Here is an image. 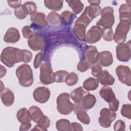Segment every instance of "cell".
Masks as SVG:
<instances>
[{
	"instance_id": "6da1fadb",
	"label": "cell",
	"mask_w": 131,
	"mask_h": 131,
	"mask_svg": "<svg viewBox=\"0 0 131 131\" xmlns=\"http://www.w3.org/2000/svg\"><path fill=\"white\" fill-rule=\"evenodd\" d=\"M24 54L23 50L9 47L5 48L1 55V60L7 67L11 68L15 63L23 62Z\"/></svg>"
},
{
	"instance_id": "7a4b0ae2",
	"label": "cell",
	"mask_w": 131,
	"mask_h": 131,
	"mask_svg": "<svg viewBox=\"0 0 131 131\" xmlns=\"http://www.w3.org/2000/svg\"><path fill=\"white\" fill-rule=\"evenodd\" d=\"M15 72L19 83L22 86L29 87L33 84V75L30 66L23 64L16 69Z\"/></svg>"
},
{
	"instance_id": "3957f363",
	"label": "cell",
	"mask_w": 131,
	"mask_h": 131,
	"mask_svg": "<svg viewBox=\"0 0 131 131\" xmlns=\"http://www.w3.org/2000/svg\"><path fill=\"white\" fill-rule=\"evenodd\" d=\"M70 95L67 93H61L57 98V109L60 114L69 115L74 110V104L70 101Z\"/></svg>"
},
{
	"instance_id": "277c9868",
	"label": "cell",
	"mask_w": 131,
	"mask_h": 131,
	"mask_svg": "<svg viewBox=\"0 0 131 131\" xmlns=\"http://www.w3.org/2000/svg\"><path fill=\"white\" fill-rule=\"evenodd\" d=\"M130 21L120 20L118 24L115 33L114 35V39L118 44L124 43L126 39L127 34L129 30Z\"/></svg>"
},
{
	"instance_id": "5b68a950",
	"label": "cell",
	"mask_w": 131,
	"mask_h": 131,
	"mask_svg": "<svg viewBox=\"0 0 131 131\" xmlns=\"http://www.w3.org/2000/svg\"><path fill=\"white\" fill-rule=\"evenodd\" d=\"M114 9L111 7H105L101 12V18L96 25L98 26L103 27V29L112 28L114 22L115 17L114 16Z\"/></svg>"
},
{
	"instance_id": "8992f818",
	"label": "cell",
	"mask_w": 131,
	"mask_h": 131,
	"mask_svg": "<svg viewBox=\"0 0 131 131\" xmlns=\"http://www.w3.org/2000/svg\"><path fill=\"white\" fill-rule=\"evenodd\" d=\"M39 78L41 82L45 85L55 82V73L49 64L42 63L40 64Z\"/></svg>"
},
{
	"instance_id": "52a82bcc",
	"label": "cell",
	"mask_w": 131,
	"mask_h": 131,
	"mask_svg": "<svg viewBox=\"0 0 131 131\" xmlns=\"http://www.w3.org/2000/svg\"><path fill=\"white\" fill-rule=\"evenodd\" d=\"M116 117V114L110 109L102 108L100 112V117L98 119L99 124L104 128L110 127L112 122Z\"/></svg>"
},
{
	"instance_id": "ba28073f",
	"label": "cell",
	"mask_w": 131,
	"mask_h": 131,
	"mask_svg": "<svg viewBox=\"0 0 131 131\" xmlns=\"http://www.w3.org/2000/svg\"><path fill=\"white\" fill-rule=\"evenodd\" d=\"M116 73L119 81L129 86L131 85V72L130 68L125 66L119 65L116 69Z\"/></svg>"
},
{
	"instance_id": "9c48e42d",
	"label": "cell",
	"mask_w": 131,
	"mask_h": 131,
	"mask_svg": "<svg viewBox=\"0 0 131 131\" xmlns=\"http://www.w3.org/2000/svg\"><path fill=\"white\" fill-rule=\"evenodd\" d=\"M117 59L122 62H127L130 57V40L126 43L119 44L116 47Z\"/></svg>"
},
{
	"instance_id": "30bf717a",
	"label": "cell",
	"mask_w": 131,
	"mask_h": 131,
	"mask_svg": "<svg viewBox=\"0 0 131 131\" xmlns=\"http://www.w3.org/2000/svg\"><path fill=\"white\" fill-rule=\"evenodd\" d=\"M103 30L98 26H93L85 35V41L88 43H94L99 41L102 36Z\"/></svg>"
},
{
	"instance_id": "8fae6325",
	"label": "cell",
	"mask_w": 131,
	"mask_h": 131,
	"mask_svg": "<svg viewBox=\"0 0 131 131\" xmlns=\"http://www.w3.org/2000/svg\"><path fill=\"white\" fill-rule=\"evenodd\" d=\"M49 89L45 86L38 87L35 89L33 96L34 100L40 103H44L48 101L50 97Z\"/></svg>"
},
{
	"instance_id": "7c38bea8",
	"label": "cell",
	"mask_w": 131,
	"mask_h": 131,
	"mask_svg": "<svg viewBox=\"0 0 131 131\" xmlns=\"http://www.w3.org/2000/svg\"><path fill=\"white\" fill-rule=\"evenodd\" d=\"M28 46L33 51L43 50L45 41L43 37L39 33H35L33 36L28 40Z\"/></svg>"
},
{
	"instance_id": "4fadbf2b",
	"label": "cell",
	"mask_w": 131,
	"mask_h": 131,
	"mask_svg": "<svg viewBox=\"0 0 131 131\" xmlns=\"http://www.w3.org/2000/svg\"><path fill=\"white\" fill-rule=\"evenodd\" d=\"M99 52L97 48L93 46H86L84 49V55L85 60L91 65L95 64L98 61Z\"/></svg>"
},
{
	"instance_id": "5bb4252c",
	"label": "cell",
	"mask_w": 131,
	"mask_h": 131,
	"mask_svg": "<svg viewBox=\"0 0 131 131\" xmlns=\"http://www.w3.org/2000/svg\"><path fill=\"white\" fill-rule=\"evenodd\" d=\"M86 110L81 105V103H76L74 104V111L76 114L78 119L84 124H89L90 123V118Z\"/></svg>"
},
{
	"instance_id": "9a60e30c",
	"label": "cell",
	"mask_w": 131,
	"mask_h": 131,
	"mask_svg": "<svg viewBox=\"0 0 131 131\" xmlns=\"http://www.w3.org/2000/svg\"><path fill=\"white\" fill-rule=\"evenodd\" d=\"M113 57L111 52L104 51L99 53L97 61L98 64L103 67H108L113 63Z\"/></svg>"
},
{
	"instance_id": "2e32d148",
	"label": "cell",
	"mask_w": 131,
	"mask_h": 131,
	"mask_svg": "<svg viewBox=\"0 0 131 131\" xmlns=\"http://www.w3.org/2000/svg\"><path fill=\"white\" fill-rule=\"evenodd\" d=\"M1 98L3 103L7 106H11L14 101V93L8 88H4L1 91Z\"/></svg>"
},
{
	"instance_id": "e0dca14e",
	"label": "cell",
	"mask_w": 131,
	"mask_h": 131,
	"mask_svg": "<svg viewBox=\"0 0 131 131\" xmlns=\"http://www.w3.org/2000/svg\"><path fill=\"white\" fill-rule=\"evenodd\" d=\"M20 39V35L18 30L15 28H10L6 32L4 37L6 42L15 43Z\"/></svg>"
},
{
	"instance_id": "ac0fdd59",
	"label": "cell",
	"mask_w": 131,
	"mask_h": 131,
	"mask_svg": "<svg viewBox=\"0 0 131 131\" xmlns=\"http://www.w3.org/2000/svg\"><path fill=\"white\" fill-rule=\"evenodd\" d=\"M100 96L108 103L114 101L116 99V96L111 87L104 86L101 88L99 91Z\"/></svg>"
},
{
	"instance_id": "d6986e66",
	"label": "cell",
	"mask_w": 131,
	"mask_h": 131,
	"mask_svg": "<svg viewBox=\"0 0 131 131\" xmlns=\"http://www.w3.org/2000/svg\"><path fill=\"white\" fill-rule=\"evenodd\" d=\"M99 82L103 86L113 85L115 82V78L106 70H103L97 77Z\"/></svg>"
},
{
	"instance_id": "ffe728a7",
	"label": "cell",
	"mask_w": 131,
	"mask_h": 131,
	"mask_svg": "<svg viewBox=\"0 0 131 131\" xmlns=\"http://www.w3.org/2000/svg\"><path fill=\"white\" fill-rule=\"evenodd\" d=\"M86 27V26L83 24L76 21L75 22V25L73 27V32L76 36L80 41H85Z\"/></svg>"
},
{
	"instance_id": "44dd1931",
	"label": "cell",
	"mask_w": 131,
	"mask_h": 131,
	"mask_svg": "<svg viewBox=\"0 0 131 131\" xmlns=\"http://www.w3.org/2000/svg\"><path fill=\"white\" fill-rule=\"evenodd\" d=\"M30 19L34 24L39 27L42 28L47 25L46 15L42 12H38L35 13L31 16Z\"/></svg>"
},
{
	"instance_id": "7402d4cb",
	"label": "cell",
	"mask_w": 131,
	"mask_h": 131,
	"mask_svg": "<svg viewBox=\"0 0 131 131\" xmlns=\"http://www.w3.org/2000/svg\"><path fill=\"white\" fill-rule=\"evenodd\" d=\"M120 20L130 21L131 6L127 4H122L119 9Z\"/></svg>"
},
{
	"instance_id": "603a6c76",
	"label": "cell",
	"mask_w": 131,
	"mask_h": 131,
	"mask_svg": "<svg viewBox=\"0 0 131 131\" xmlns=\"http://www.w3.org/2000/svg\"><path fill=\"white\" fill-rule=\"evenodd\" d=\"M88 93L85 91L83 87L80 86L72 91L70 94V97L72 100L76 103H81L83 97Z\"/></svg>"
},
{
	"instance_id": "cb8c5ba5",
	"label": "cell",
	"mask_w": 131,
	"mask_h": 131,
	"mask_svg": "<svg viewBox=\"0 0 131 131\" xmlns=\"http://www.w3.org/2000/svg\"><path fill=\"white\" fill-rule=\"evenodd\" d=\"M96 102V99L94 95L87 93L83 98L81 104L85 110L92 108Z\"/></svg>"
},
{
	"instance_id": "d4e9b609",
	"label": "cell",
	"mask_w": 131,
	"mask_h": 131,
	"mask_svg": "<svg viewBox=\"0 0 131 131\" xmlns=\"http://www.w3.org/2000/svg\"><path fill=\"white\" fill-rule=\"evenodd\" d=\"M28 111L31 120L35 123H37L39 120L44 115L41 110L36 106H31Z\"/></svg>"
},
{
	"instance_id": "484cf974",
	"label": "cell",
	"mask_w": 131,
	"mask_h": 131,
	"mask_svg": "<svg viewBox=\"0 0 131 131\" xmlns=\"http://www.w3.org/2000/svg\"><path fill=\"white\" fill-rule=\"evenodd\" d=\"M99 86L98 79L89 77L85 80L83 83V88L87 91H94L97 89Z\"/></svg>"
},
{
	"instance_id": "4316f807",
	"label": "cell",
	"mask_w": 131,
	"mask_h": 131,
	"mask_svg": "<svg viewBox=\"0 0 131 131\" xmlns=\"http://www.w3.org/2000/svg\"><path fill=\"white\" fill-rule=\"evenodd\" d=\"M37 124L34 126L32 129L33 130H47L48 128L50 126V120L48 117L43 115L37 122Z\"/></svg>"
},
{
	"instance_id": "83f0119b",
	"label": "cell",
	"mask_w": 131,
	"mask_h": 131,
	"mask_svg": "<svg viewBox=\"0 0 131 131\" xmlns=\"http://www.w3.org/2000/svg\"><path fill=\"white\" fill-rule=\"evenodd\" d=\"M63 1L59 0H46L44 1L45 6L48 9L55 10H60L63 6Z\"/></svg>"
},
{
	"instance_id": "f1b7e54d",
	"label": "cell",
	"mask_w": 131,
	"mask_h": 131,
	"mask_svg": "<svg viewBox=\"0 0 131 131\" xmlns=\"http://www.w3.org/2000/svg\"><path fill=\"white\" fill-rule=\"evenodd\" d=\"M17 118L19 122H31L32 120L29 113V111L26 108H22L18 110L16 114Z\"/></svg>"
},
{
	"instance_id": "f546056e",
	"label": "cell",
	"mask_w": 131,
	"mask_h": 131,
	"mask_svg": "<svg viewBox=\"0 0 131 131\" xmlns=\"http://www.w3.org/2000/svg\"><path fill=\"white\" fill-rule=\"evenodd\" d=\"M56 129L59 131L72 130L70 122L67 119H61L58 120L56 123Z\"/></svg>"
},
{
	"instance_id": "4dcf8cb0",
	"label": "cell",
	"mask_w": 131,
	"mask_h": 131,
	"mask_svg": "<svg viewBox=\"0 0 131 131\" xmlns=\"http://www.w3.org/2000/svg\"><path fill=\"white\" fill-rule=\"evenodd\" d=\"M67 2L75 14L80 13L84 8L83 4L80 1H69Z\"/></svg>"
},
{
	"instance_id": "1f68e13d",
	"label": "cell",
	"mask_w": 131,
	"mask_h": 131,
	"mask_svg": "<svg viewBox=\"0 0 131 131\" xmlns=\"http://www.w3.org/2000/svg\"><path fill=\"white\" fill-rule=\"evenodd\" d=\"M85 8L88 14L92 19L99 15L101 12V8L99 5H90L89 6H87Z\"/></svg>"
},
{
	"instance_id": "d6a6232c",
	"label": "cell",
	"mask_w": 131,
	"mask_h": 131,
	"mask_svg": "<svg viewBox=\"0 0 131 131\" xmlns=\"http://www.w3.org/2000/svg\"><path fill=\"white\" fill-rule=\"evenodd\" d=\"M24 11L27 15H32L34 14L36 12L37 6L35 3L33 2L29 1L24 3L21 5Z\"/></svg>"
},
{
	"instance_id": "836d02e7",
	"label": "cell",
	"mask_w": 131,
	"mask_h": 131,
	"mask_svg": "<svg viewBox=\"0 0 131 131\" xmlns=\"http://www.w3.org/2000/svg\"><path fill=\"white\" fill-rule=\"evenodd\" d=\"M47 21L51 26H57L60 23V15L55 12H50L47 16Z\"/></svg>"
},
{
	"instance_id": "e575fe53",
	"label": "cell",
	"mask_w": 131,
	"mask_h": 131,
	"mask_svg": "<svg viewBox=\"0 0 131 131\" xmlns=\"http://www.w3.org/2000/svg\"><path fill=\"white\" fill-rule=\"evenodd\" d=\"M74 16L73 13L69 11H64L60 15V23L64 25H69L72 21Z\"/></svg>"
},
{
	"instance_id": "d590c367",
	"label": "cell",
	"mask_w": 131,
	"mask_h": 131,
	"mask_svg": "<svg viewBox=\"0 0 131 131\" xmlns=\"http://www.w3.org/2000/svg\"><path fill=\"white\" fill-rule=\"evenodd\" d=\"M78 80L77 75L74 72L69 73L64 80L65 83L69 86H72L76 84Z\"/></svg>"
},
{
	"instance_id": "8d00e7d4",
	"label": "cell",
	"mask_w": 131,
	"mask_h": 131,
	"mask_svg": "<svg viewBox=\"0 0 131 131\" xmlns=\"http://www.w3.org/2000/svg\"><path fill=\"white\" fill-rule=\"evenodd\" d=\"M102 36L103 39L107 41H111L114 39V33L112 28H107L102 29Z\"/></svg>"
},
{
	"instance_id": "74e56055",
	"label": "cell",
	"mask_w": 131,
	"mask_h": 131,
	"mask_svg": "<svg viewBox=\"0 0 131 131\" xmlns=\"http://www.w3.org/2000/svg\"><path fill=\"white\" fill-rule=\"evenodd\" d=\"M69 73L67 71L60 70L55 72V82L57 83H61L64 81L65 79Z\"/></svg>"
},
{
	"instance_id": "f35d334b",
	"label": "cell",
	"mask_w": 131,
	"mask_h": 131,
	"mask_svg": "<svg viewBox=\"0 0 131 131\" xmlns=\"http://www.w3.org/2000/svg\"><path fill=\"white\" fill-rule=\"evenodd\" d=\"M121 114L122 116L131 119V105L130 104H124L121 109Z\"/></svg>"
},
{
	"instance_id": "ab89813d",
	"label": "cell",
	"mask_w": 131,
	"mask_h": 131,
	"mask_svg": "<svg viewBox=\"0 0 131 131\" xmlns=\"http://www.w3.org/2000/svg\"><path fill=\"white\" fill-rule=\"evenodd\" d=\"M90 66L89 63L86 60H82L79 62L77 64V68L78 70L81 72H85L88 70Z\"/></svg>"
},
{
	"instance_id": "60d3db41",
	"label": "cell",
	"mask_w": 131,
	"mask_h": 131,
	"mask_svg": "<svg viewBox=\"0 0 131 131\" xmlns=\"http://www.w3.org/2000/svg\"><path fill=\"white\" fill-rule=\"evenodd\" d=\"M14 14L17 18L20 19H24L27 16V14L24 11L22 6H21L19 8L15 9Z\"/></svg>"
},
{
	"instance_id": "b9f144b4",
	"label": "cell",
	"mask_w": 131,
	"mask_h": 131,
	"mask_svg": "<svg viewBox=\"0 0 131 131\" xmlns=\"http://www.w3.org/2000/svg\"><path fill=\"white\" fill-rule=\"evenodd\" d=\"M102 68L99 64H95L92 67V74L95 77H98L102 71Z\"/></svg>"
},
{
	"instance_id": "7bdbcfd3",
	"label": "cell",
	"mask_w": 131,
	"mask_h": 131,
	"mask_svg": "<svg viewBox=\"0 0 131 131\" xmlns=\"http://www.w3.org/2000/svg\"><path fill=\"white\" fill-rule=\"evenodd\" d=\"M22 32L23 36L26 38L30 39L33 36V32L28 26H26L23 28Z\"/></svg>"
},
{
	"instance_id": "ee69618b",
	"label": "cell",
	"mask_w": 131,
	"mask_h": 131,
	"mask_svg": "<svg viewBox=\"0 0 131 131\" xmlns=\"http://www.w3.org/2000/svg\"><path fill=\"white\" fill-rule=\"evenodd\" d=\"M43 54L42 52H39L35 57V59L34 60V68L37 69L40 66V64L43 60Z\"/></svg>"
},
{
	"instance_id": "f6af8a7d",
	"label": "cell",
	"mask_w": 131,
	"mask_h": 131,
	"mask_svg": "<svg viewBox=\"0 0 131 131\" xmlns=\"http://www.w3.org/2000/svg\"><path fill=\"white\" fill-rule=\"evenodd\" d=\"M125 128V124L123 121L119 120L117 121L114 125V129L115 130H124Z\"/></svg>"
},
{
	"instance_id": "bcb514c9",
	"label": "cell",
	"mask_w": 131,
	"mask_h": 131,
	"mask_svg": "<svg viewBox=\"0 0 131 131\" xmlns=\"http://www.w3.org/2000/svg\"><path fill=\"white\" fill-rule=\"evenodd\" d=\"M23 54H24V60L23 62L25 63H28L30 62L32 58V53L27 50L24 49L23 50Z\"/></svg>"
},
{
	"instance_id": "7dc6e473",
	"label": "cell",
	"mask_w": 131,
	"mask_h": 131,
	"mask_svg": "<svg viewBox=\"0 0 131 131\" xmlns=\"http://www.w3.org/2000/svg\"><path fill=\"white\" fill-rule=\"evenodd\" d=\"M119 105V101L118 99H116L114 101L110 103H108L109 108L114 112H116L118 110Z\"/></svg>"
},
{
	"instance_id": "c3c4849f",
	"label": "cell",
	"mask_w": 131,
	"mask_h": 131,
	"mask_svg": "<svg viewBox=\"0 0 131 131\" xmlns=\"http://www.w3.org/2000/svg\"><path fill=\"white\" fill-rule=\"evenodd\" d=\"M31 127V123L30 122H25L21 123L19 126V130H28Z\"/></svg>"
},
{
	"instance_id": "681fc988",
	"label": "cell",
	"mask_w": 131,
	"mask_h": 131,
	"mask_svg": "<svg viewBox=\"0 0 131 131\" xmlns=\"http://www.w3.org/2000/svg\"><path fill=\"white\" fill-rule=\"evenodd\" d=\"M21 1H7V3L10 7L15 9L21 6Z\"/></svg>"
},
{
	"instance_id": "f907efd6",
	"label": "cell",
	"mask_w": 131,
	"mask_h": 131,
	"mask_svg": "<svg viewBox=\"0 0 131 131\" xmlns=\"http://www.w3.org/2000/svg\"><path fill=\"white\" fill-rule=\"evenodd\" d=\"M71 124L72 130H83V128L80 124L76 122H72Z\"/></svg>"
},
{
	"instance_id": "816d5d0a",
	"label": "cell",
	"mask_w": 131,
	"mask_h": 131,
	"mask_svg": "<svg viewBox=\"0 0 131 131\" xmlns=\"http://www.w3.org/2000/svg\"><path fill=\"white\" fill-rule=\"evenodd\" d=\"M0 68H1V69H0V78H1L6 75L7 70L2 65H0Z\"/></svg>"
},
{
	"instance_id": "f5cc1de1",
	"label": "cell",
	"mask_w": 131,
	"mask_h": 131,
	"mask_svg": "<svg viewBox=\"0 0 131 131\" xmlns=\"http://www.w3.org/2000/svg\"><path fill=\"white\" fill-rule=\"evenodd\" d=\"M88 2L92 5H99L100 3V1H89Z\"/></svg>"
},
{
	"instance_id": "db71d44e",
	"label": "cell",
	"mask_w": 131,
	"mask_h": 131,
	"mask_svg": "<svg viewBox=\"0 0 131 131\" xmlns=\"http://www.w3.org/2000/svg\"><path fill=\"white\" fill-rule=\"evenodd\" d=\"M1 82V91H3V90H4V88H3V85H4V84H3V82L2 81H0Z\"/></svg>"
}]
</instances>
